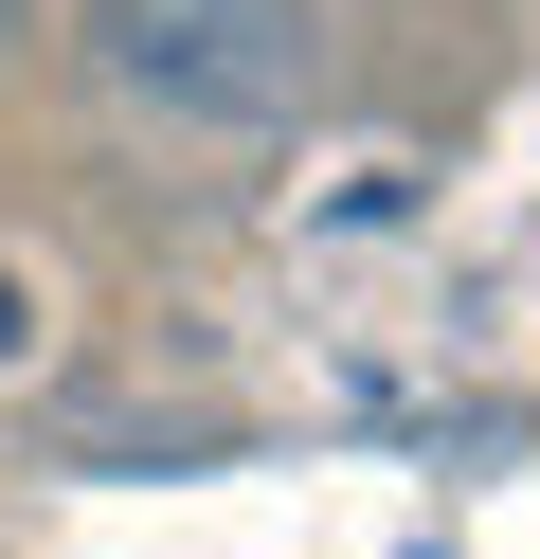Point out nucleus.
<instances>
[{"instance_id": "obj_1", "label": "nucleus", "mask_w": 540, "mask_h": 559, "mask_svg": "<svg viewBox=\"0 0 540 559\" xmlns=\"http://www.w3.org/2000/svg\"><path fill=\"white\" fill-rule=\"evenodd\" d=\"M72 55L163 145H288L324 109V0H72Z\"/></svg>"}, {"instance_id": "obj_2", "label": "nucleus", "mask_w": 540, "mask_h": 559, "mask_svg": "<svg viewBox=\"0 0 540 559\" xmlns=\"http://www.w3.org/2000/svg\"><path fill=\"white\" fill-rule=\"evenodd\" d=\"M36 361H55V289L0 253V379H36Z\"/></svg>"}]
</instances>
